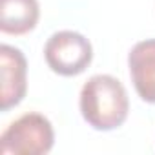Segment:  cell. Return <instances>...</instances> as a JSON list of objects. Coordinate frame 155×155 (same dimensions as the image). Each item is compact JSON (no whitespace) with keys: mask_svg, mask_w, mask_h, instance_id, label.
Wrapping results in <instances>:
<instances>
[{"mask_svg":"<svg viewBox=\"0 0 155 155\" xmlns=\"http://www.w3.org/2000/svg\"><path fill=\"white\" fill-rule=\"evenodd\" d=\"M82 119L97 131L120 128L130 111V101L122 82L111 75H93L82 86L79 99Z\"/></svg>","mask_w":155,"mask_h":155,"instance_id":"cell-1","label":"cell"},{"mask_svg":"<svg viewBox=\"0 0 155 155\" xmlns=\"http://www.w3.org/2000/svg\"><path fill=\"white\" fill-rule=\"evenodd\" d=\"M55 144V131L40 113H26L13 120L0 137V151L11 155H44Z\"/></svg>","mask_w":155,"mask_h":155,"instance_id":"cell-2","label":"cell"},{"mask_svg":"<svg viewBox=\"0 0 155 155\" xmlns=\"http://www.w3.org/2000/svg\"><path fill=\"white\" fill-rule=\"evenodd\" d=\"M44 58L49 69L62 77H77L86 71L93 58L91 42L77 31H57L44 46Z\"/></svg>","mask_w":155,"mask_h":155,"instance_id":"cell-3","label":"cell"},{"mask_svg":"<svg viewBox=\"0 0 155 155\" xmlns=\"http://www.w3.org/2000/svg\"><path fill=\"white\" fill-rule=\"evenodd\" d=\"M0 110L9 111L18 106L28 91V62L20 49L2 44L0 46Z\"/></svg>","mask_w":155,"mask_h":155,"instance_id":"cell-4","label":"cell"},{"mask_svg":"<svg viewBox=\"0 0 155 155\" xmlns=\"http://www.w3.org/2000/svg\"><path fill=\"white\" fill-rule=\"evenodd\" d=\"M130 77L137 95L155 104V38L137 42L128 55Z\"/></svg>","mask_w":155,"mask_h":155,"instance_id":"cell-5","label":"cell"},{"mask_svg":"<svg viewBox=\"0 0 155 155\" xmlns=\"http://www.w3.org/2000/svg\"><path fill=\"white\" fill-rule=\"evenodd\" d=\"M40 18L38 0H0V31L26 35Z\"/></svg>","mask_w":155,"mask_h":155,"instance_id":"cell-6","label":"cell"}]
</instances>
